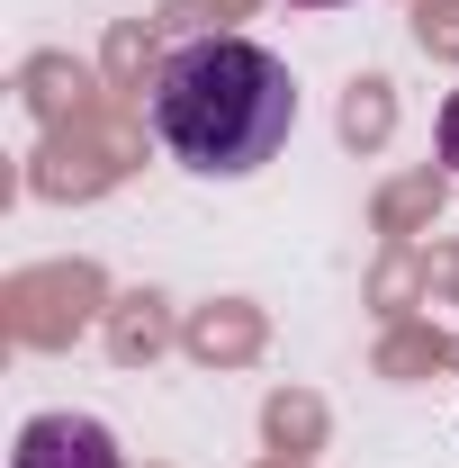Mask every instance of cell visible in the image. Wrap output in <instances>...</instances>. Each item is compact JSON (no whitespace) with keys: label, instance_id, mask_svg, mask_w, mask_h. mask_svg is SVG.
<instances>
[{"label":"cell","instance_id":"6da1fadb","mask_svg":"<svg viewBox=\"0 0 459 468\" xmlns=\"http://www.w3.org/2000/svg\"><path fill=\"white\" fill-rule=\"evenodd\" d=\"M144 117H154V144L172 154L180 172L243 180V172H262L288 144V126H297V81H288V63L271 55V46H252V37H198V46L163 55Z\"/></svg>","mask_w":459,"mask_h":468},{"label":"cell","instance_id":"7a4b0ae2","mask_svg":"<svg viewBox=\"0 0 459 468\" xmlns=\"http://www.w3.org/2000/svg\"><path fill=\"white\" fill-rule=\"evenodd\" d=\"M9 468H126L109 423H91V414H37V423H18V451Z\"/></svg>","mask_w":459,"mask_h":468},{"label":"cell","instance_id":"3957f363","mask_svg":"<svg viewBox=\"0 0 459 468\" xmlns=\"http://www.w3.org/2000/svg\"><path fill=\"white\" fill-rule=\"evenodd\" d=\"M442 163H451V172H459V90H451V100H442Z\"/></svg>","mask_w":459,"mask_h":468},{"label":"cell","instance_id":"277c9868","mask_svg":"<svg viewBox=\"0 0 459 468\" xmlns=\"http://www.w3.org/2000/svg\"><path fill=\"white\" fill-rule=\"evenodd\" d=\"M306 9H343V0H306Z\"/></svg>","mask_w":459,"mask_h":468}]
</instances>
